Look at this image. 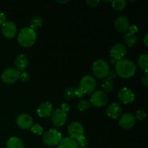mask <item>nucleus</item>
Returning <instances> with one entry per match:
<instances>
[{
    "mask_svg": "<svg viewBox=\"0 0 148 148\" xmlns=\"http://www.w3.org/2000/svg\"><path fill=\"white\" fill-rule=\"evenodd\" d=\"M137 68L132 61L122 59L115 64V72L118 76L123 79L132 77L136 73Z\"/></svg>",
    "mask_w": 148,
    "mask_h": 148,
    "instance_id": "f257e3e1",
    "label": "nucleus"
},
{
    "mask_svg": "<svg viewBox=\"0 0 148 148\" xmlns=\"http://www.w3.org/2000/svg\"><path fill=\"white\" fill-rule=\"evenodd\" d=\"M37 38L36 31L30 27H23L17 35V41L19 44L25 48L33 46Z\"/></svg>",
    "mask_w": 148,
    "mask_h": 148,
    "instance_id": "f03ea898",
    "label": "nucleus"
},
{
    "mask_svg": "<svg viewBox=\"0 0 148 148\" xmlns=\"http://www.w3.org/2000/svg\"><path fill=\"white\" fill-rule=\"evenodd\" d=\"M92 72L98 79H105L110 73V67L106 62L103 59H98L92 64Z\"/></svg>",
    "mask_w": 148,
    "mask_h": 148,
    "instance_id": "7ed1b4c3",
    "label": "nucleus"
},
{
    "mask_svg": "<svg viewBox=\"0 0 148 148\" xmlns=\"http://www.w3.org/2000/svg\"><path fill=\"white\" fill-rule=\"evenodd\" d=\"M42 140L43 143L47 146L58 145L62 140V135L58 130L51 129L43 134Z\"/></svg>",
    "mask_w": 148,
    "mask_h": 148,
    "instance_id": "20e7f679",
    "label": "nucleus"
},
{
    "mask_svg": "<svg viewBox=\"0 0 148 148\" xmlns=\"http://www.w3.org/2000/svg\"><path fill=\"white\" fill-rule=\"evenodd\" d=\"M96 88V81L93 77L90 75L84 76L79 82V89L83 94H90L95 91Z\"/></svg>",
    "mask_w": 148,
    "mask_h": 148,
    "instance_id": "39448f33",
    "label": "nucleus"
},
{
    "mask_svg": "<svg viewBox=\"0 0 148 148\" xmlns=\"http://www.w3.org/2000/svg\"><path fill=\"white\" fill-rule=\"evenodd\" d=\"M127 49L125 45L121 43H118L112 46L110 51L111 62L112 64H116L117 62L122 59L127 54Z\"/></svg>",
    "mask_w": 148,
    "mask_h": 148,
    "instance_id": "423d86ee",
    "label": "nucleus"
},
{
    "mask_svg": "<svg viewBox=\"0 0 148 148\" xmlns=\"http://www.w3.org/2000/svg\"><path fill=\"white\" fill-rule=\"evenodd\" d=\"M20 71L15 67H8L3 71L1 79L6 84H14L20 79Z\"/></svg>",
    "mask_w": 148,
    "mask_h": 148,
    "instance_id": "0eeeda50",
    "label": "nucleus"
},
{
    "mask_svg": "<svg viewBox=\"0 0 148 148\" xmlns=\"http://www.w3.org/2000/svg\"><path fill=\"white\" fill-rule=\"evenodd\" d=\"M108 101V95L102 90L94 91L90 98V103L93 106L101 108L107 104Z\"/></svg>",
    "mask_w": 148,
    "mask_h": 148,
    "instance_id": "6e6552de",
    "label": "nucleus"
},
{
    "mask_svg": "<svg viewBox=\"0 0 148 148\" xmlns=\"http://www.w3.org/2000/svg\"><path fill=\"white\" fill-rule=\"evenodd\" d=\"M69 138L74 140H78L84 136V128L81 123L78 121H73L69 125L67 129Z\"/></svg>",
    "mask_w": 148,
    "mask_h": 148,
    "instance_id": "1a4fd4ad",
    "label": "nucleus"
},
{
    "mask_svg": "<svg viewBox=\"0 0 148 148\" xmlns=\"http://www.w3.org/2000/svg\"><path fill=\"white\" fill-rule=\"evenodd\" d=\"M67 119V114L62 111L61 108H57L53 111L51 115L52 123L56 127H62L66 123Z\"/></svg>",
    "mask_w": 148,
    "mask_h": 148,
    "instance_id": "9d476101",
    "label": "nucleus"
},
{
    "mask_svg": "<svg viewBox=\"0 0 148 148\" xmlns=\"http://www.w3.org/2000/svg\"><path fill=\"white\" fill-rule=\"evenodd\" d=\"M118 98L122 103L128 104L134 101L135 95L131 89L124 87V88H121V90L119 91Z\"/></svg>",
    "mask_w": 148,
    "mask_h": 148,
    "instance_id": "9b49d317",
    "label": "nucleus"
},
{
    "mask_svg": "<svg viewBox=\"0 0 148 148\" xmlns=\"http://www.w3.org/2000/svg\"><path fill=\"white\" fill-rule=\"evenodd\" d=\"M136 124L135 116L131 113H126L121 115L119 119V125L125 130L132 129Z\"/></svg>",
    "mask_w": 148,
    "mask_h": 148,
    "instance_id": "f8f14e48",
    "label": "nucleus"
},
{
    "mask_svg": "<svg viewBox=\"0 0 148 148\" xmlns=\"http://www.w3.org/2000/svg\"><path fill=\"white\" fill-rule=\"evenodd\" d=\"M1 32L7 38H13L17 33V26L13 22L6 21L1 26Z\"/></svg>",
    "mask_w": 148,
    "mask_h": 148,
    "instance_id": "ddd939ff",
    "label": "nucleus"
},
{
    "mask_svg": "<svg viewBox=\"0 0 148 148\" xmlns=\"http://www.w3.org/2000/svg\"><path fill=\"white\" fill-rule=\"evenodd\" d=\"M17 126L23 130H29L33 125V119L29 114H22L17 116L16 120Z\"/></svg>",
    "mask_w": 148,
    "mask_h": 148,
    "instance_id": "4468645a",
    "label": "nucleus"
},
{
    "mask_svg": "<svg viewBox=\"0 0 148 148\" xmlns=\"http://www.w3.org/2000/svg\"><path fill=\"white\" fill-rule=\"evenodd\" d=\"M53 106L49 102H44L40 104L37 109V114L40 118H46L53 114Z\"/></svg>",
    "mask_w": 148,
    "mask_h": 148,
    "instance_id": "2eb2a0df",
    "label": "nucleus"
},
{
    "mask_svg": "<svg viewBox=\"0 0 148 148\" xmlns=\"http://www.w3.org/2000/svg\"><path fill=\"white\" fill-rule=\"evenodd\" d=\"M114 26L119 33H126L130 27L128 19L124 16H119L114 22Z\"/></svg>",
    "mask_w": 148,
    "mask_h": 148,
    "instance_id": "dca6fc26",
    "label": "nucleus"
},
{
    "mask_svg": "<svg viewBox=\"0 0 148 148\" xmlns=\"http://www.w3.org/2000/svg\"><path fill=\"white\" fill-rule=\"evenodd\" d=\"M121 107L118 103H112L108 106L106 114L110 118L114 119H118L121 116Z\"/></svg>",
    "mask_w": 148,
    "mask_h": 148,
    "instance_id": "f3484780",
    "label": "nucleus"
},
{
    "mask_svg": "<svg viewBox=\"0 0 148 148\" xmlns=\"http://www.w3.org/2000/svg\"><path fill=\"white\" fill-rule=\"evenodd\" d=\"M16 69L19 71H24L28 65V60L25 55L20 54L16 57L14 61Z\"/></svg>",
    "mask_w": 148,
    "mask_h": 148,
    "instance_id": "a211bd4d",
    "label": "nucleus"
},
{
    "mask_svg": "<svg viewBox=\"0 0 148 148\" xmlns=\"http://www.w3.org/2000/svg\"><path fill=\"white\" fill-rule=\"evenodd\" d=\"M115 77V75L113 74L112 72H110L108 76L104 79L102 83V89L104 92H111L114 90V82L112 79Z\"/></svg>",
    "mask_w": 148,
    "mask_h": 148,
    "instance_id": "6ab92c4d",
    "label": "nucleus"
},
{
    "mask_svg": "<svg viewBox=\"0 0 148 148\" xmlns=\"http://www.w3.org/2000/svg\"><path fill=\"white\" fill-rule=\"evenodd\" d=\"M57 148H78L76 141L69 137L62 139L58 144Z\"/></svg>",
    "mask_w": 148,
    "mask_h": 148,
    "instance_id": "aec40b11",
    "label": "nucleus"
},
{
    "mask_svg": "<svg viewBox=\"0 0 148 148\" xmlns=\"http://www.w3.org/2000/svg\"><path fill=\"white\" fill-rule=\"evenodd\" d=\"M7 148H24V143L17 137H12L7 140Z\"/></svg>",
    "mask_w": 148,
    "mask_h": 148,
    "instance_id": "412c9836",
    "label": "nucleus"
},
{
    "mask_svg": "<svg viewBox=\"0 0 148 148\" xmlns=\"http://www.w3.org/2000/svg\"><path fill=\"white\" fill-rule=\"evenodd\" d=\"M137 64L142 70L144 71L145 73H147L148 71V55L147 53L141 54L137 59Z\"/></svg>",
    "mask_w": 148,
    "mask_h": 148,
    "instance_id": "4be33fe9",
    "label": "nucleus"
},
{
    "mask_svg": "<svg viewBox=\"0 0 148 148\" xmlns=\"http://www.w3.org/2000/svg\"><path fill=\"white\" fill-rule=\"evenodd\" d=\"M124 38L125 40V43L127 46L129 47H133L137 44V37L134 34L131 33H127L124 36Z\"/></svg>",
    "mask_w": 148,
    "mask_h": 148,
    "instance_id": "5701e85b",
    "label": "nucleus"
},
{
    "mask_svg": "<svg viewBox=\"0 0 148 148\" xmlns=\"http://www.w3.org/2000/svg\"><path fill=\"white\" fill-rule=\"evenodd\" d=\"M43 24V20L40 16H34L30 20V27L33 30H35V29H37L40 27Z\"/></svg>",
    "mask_w": 148,
    "mask_h": 148,
    "instance_id": "b1692460",
    "label": "nucleus"
},
{
    "mask_svg": "<svg viewBox=\"0 0 148 148\" xmlns=\"http://www.w3.org/2000/svg\"><path fill=\"white\" fill-rule=\"evenodd\" d=\"M112 2V7L114 10L117 11H121L124 10L127 5V1L124 0H116V1H111Z\"/></svg>",
    "mask_w": 148,
    "mask_h": 148,
    "instance_id": "393cba45",
    "label": "nucleus"
},
{
    "mask_svg": "<svg viewBox=\"0 0 148 148\" xmlns=\"http://www.w3.org/2000/svg\"><path fill=\"white\" fill-rule=\"evenodd\" d=\"M90 106V102L87 101V100H81L80 101L78 102L77 105V109L80 111H85V110L88 109Z\"/></svg>",
    "mask_w": 148,
    "mask_h": 148,
    "instance_id": "a878e982",
    "label": "nucleus"
},
{
    "mask_svg": "<svg viewBox=\"0 0 148 148\" xmlns=\"http://www.w3.org/2000/svg\"><path fill=\"white\" fill-rule=\"evenodd\" d=\"M64 97L66 99H72L76 97V88H68L64 91Z\"/></svg>",
    "mask_w": 148,
    "mask_h": 148,
    "instance_id": "bb28decb",
    "label": "nucleus"
},
{
    "mask_svg": "<svg viewBox=\"0 0 148 148\" xmlns=\"http://www.w3.org/2000/svg\"><path fill=\"white\" fill-rule=\"evenodd\" d=\"M78 148H87L88 146V141L85 136L75 140Z\"/></svg>",
    "mask_w": 148,
    "mask_h": 148,
    "instance_id": "cd10ccee",
    "label": "nucleus"
},
{
    "mask_svg": "<svg viewBox=\"0 0 148 148\" xmlns=\"http://www.w3.org/2000/svg\"><path fill=\"white\" fill-rule=\"evenodd\" d=\"M30 130L33 134H36V135H41L43 134V128L40 124H33L30 128Z\"/></svg>",
    "mask_w": 148,
    "mask_h": 148,
    "instance_id": "c85d7f7f",
    "label": "nucleus"
},
{
    "mask_svg": "<svg viewBox=\"0 0 148 148\" xmlns=\"http://www.w3.org/2000/svg\"><path fill=\"white\" fill-rule=\"evenodd\" d=\"M146 117V112L143 109L138 110V111L136 112V116L135 118L137 119L140 121H142V120L144 119Z\"/></svg>",
    "mask_w": 148,
    "mask_h": 148,
    "instance_id": "c756f323",
    "label": "nucleus"
},
{
    "mask_svg": "<svg viewBox=\"0 0 148 148\" xmlns=\"http://www.w3.org/2000/svg\"><path fill=\"white\" fill-rule=\"evenodd\" d=\"M61 109L67 114V113L70 111V106H69V104L67 103H62V106H61Z\"/></svg>",
    "mask_w": 148,
    "mask_h": 148,
    "instance_id": "7c9ffc66",
    "label": "nucleus"
},
{
    "mask_svg": "<svg viewBox=\"0 0 148 148\" xmlns=\"http://www.w3.org/2000/svg\"><path fill=\"white\" fill-rule=\"evenodd\" d=\"M86 3L90 6V7H95L99 4L100 1H98V0H96V1H95V0H88V1H86Z\"/></svg>",
    "mask_w": 148,
    "mask_h": 148,
    "instance_id": "2f4dec72",
    "label": "nucleus"
},
{
    "mask_svg": "<svg viewBox=\"0 0 148 148\" xmlns=\"http://www.w3.org/2000/svg\"><path fill=\"white\" fill-rule=\"evenodd\" d=\"M128 30H130V33H132V34H135L138 31V27L136 26L135 25H132L130 26Z\"/></svg>",
    "mask_w": 148,
    "mask_h": 148,
    "instance_id": "473e14b6",
    "label": "nucleus"
},
{
    "mask_svg": "<svg viewBox=\"0 0 148 148\" xmlns=\"http://www.w3.org/2000/svg\"><path fill=\"white\" fill-rule=\"evenodd\" d=\"M20 78L23 81L25 82V81H28V79H29V78H30V77H29L28 73H27V72H23V73H22L21 75H20Z\"/></svg>",
    "mask_w": 148,
    "mask_h": 148,
    "instance_id": "72a5a7b5",
    "label": "nucleus"
},
{
    "mask_svg": "<svg viewBox=\"0 0 148 148\" xmlns=\"http://www.w3.org/2000/svg\"><path fill=\"white\" fill-rule=\"evenodd\" d=\"M142 82H143V84L145 87H147L148 85V75H147V73H145V76L143 77V79H142Z\"/></svg>",
    "mask_w": 148,
    "mask_h": 148,
    "instance_id": "f704fd0d",
    "label": "nucleus"
},
{
    "mask_svg": "<svg viewBox=\"0 0 148 148\" xmlns=\"http://www.w3.org/2000/svg\"><path fill=\"white\" fill-rule=\"evenodd\" d=\"M6 22V16L4 13L0 12V25H3Z\"/></svg>",
    "mask_w": 148,
    "mask_h": 148,
    "instance_id": "c9c22d12",
    "label": "nucleus"
},
{
    "mask_svg": "<svg viewBox=\"0 0 148 148\" xmlns=\"http://www.w3.org/2000/svg\"><path fill=\"white\" fill-rule=\"evenodd\" d=\"M82 95H83V92H82L79 88L76 89V97H79V98H80V97H82Z\"/></svg>",
    "mask_w": 148,
    "mask_h": 148,
    "instance_id": "e433bc0d",
    "label": "nucleus"
},
{
    "mask_svg": "<svg viewBox=\"0 0 148 148\" xmlns=\"http://www.w3.org/2000/svg\"><path fill=\"white\" fill-rule=\"evenodd\" d=\"M147 39H148V35L146 34L145 36V38H144V43L145 44L146 46H148V43H147Z\"/></svg>",
    "mask_w": 148,
    "mask_h": 148,
    "instance_id": "4c0bfd02",
    "label": "nucleus"
},
{
    "mask_svg": "<svg viewBox=\"0 0 148 148\" xmlns=\"http://www.w3.org/2000/svg\"><path fill=\"white\" fill-rule=\"evenodd\" d=\"M58 3H60V4H64V3H67L68 1L66 0V1H57Z\"/></svg>",
    "mask_w": 148,
    "mask_h": 148,
    "instance_id": "58836bf2",
    "label": "nucleus"
}]
</instances>
